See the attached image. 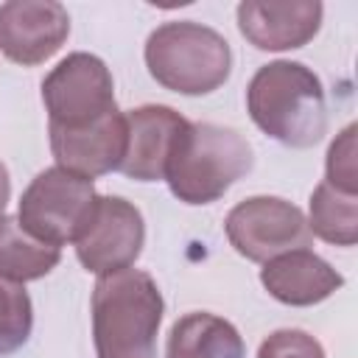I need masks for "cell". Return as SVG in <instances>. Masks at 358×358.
<instances>
[{"instance_id":"2","label":"cell","mask_w":358,"mask_h":358,"mask_svg":"<svg viewBox=\"0 0 358 358\" xmlns=\"http://www.w3.org/2000/svg\"><path fill=\"white\" fill-rule=\"evenodd\" d=\"M162 294L140 268L103 274L92 291V336L98 358H154Z\"/></svg>"},{"instance_id":"7","label":"cell","mask_w":358,"mask_h":358,"mask_svg":"<svg viewBox=\"0 0 358 358\" xmlns=\"http://www.w3.org/2000/svg\"><path fill=\"white\" fill-rule=\"evenodd\" d=\"M227 238L238 255L266 263L277 255L305 249L310 243L308 218L299 207L277 196H252L227 215Z\"/></svg>"},{"instance_id":"4","label":"cell","mask_w":358,"mask_h":358,"mask_svg":"<svg viewBox=\"0 0 358 358\" xmlns=\"http://www.w3.org/2000/svg\"><path fill=\"white\" fill-rule=\"evenodd\" d=\"M148 73L165 90L207 95L229 78V42L199 22H165L145 42Z\"/></svg>"},{"instance_id":"11","label":"cell","mask_w":358,"mask_h":358,"mask_svg":"<svg viewBox=\"0 0 358 358\" xmlns=\"http://www.w3.org/2000/svg\"><path fill=\"white\" fill-rule=\"evenodd\" d=\"M322 25V3L288 0L266 3L246 0L238 6L241 34L260 50H291L308 45Z\"/></svg>"},{"instance_id":"12","label":"cell","mask_w":358,"mask_h":358,"mask_svg":"<svg viewBox=\"0 0 358 358\" xmlns=\"http://www.w3.org/2000/svg\"><path fill=\"white\" fill-rule=\"evenodd\" d=\"M126 126L129 143L117 171L137 182L165 179V165L187 120L171 106H140L126 115Z\"/></svg>"},{"instance_id":"10","label":"cell","mask_w":358,"mask_h":358,"mask_svg":"<svg viewBox=\"0 0 358 358\" xmlns=\"http://www.w3.org/2000/svg\"><path fill=\"white\" fill-rule=\"evenodd\" d=\"M126 143H129V126L120 109H112L109 115L81 129L50 126V148L59 168L78 173L84 179L117 171L126 157Z\"/></svg>"},{"instance_id":"17","label":"cell","mask_w":358,"mask_h":358,"mask_svg":"<svg viewBox=\"0 0 358 358\" xmlns=\"http://www.w3.org/2000/svg\"><path fill=\"white\" fill-rule=\"evenodd\" d=\"M31 324H34V310L25 288L0 280V355H8L28 341Z\"/></svg>"},{"instance_id":"8","label":"cell","mask_w":358,"mask_h":358,"mask_svg":"<svg viewBox=\"0 0 358 358\" xmlns=\"http://www.w3.org/2000/svg\"><path fill=\"white\" fill-rule=\"evenodd\" d=\"M145 241V224L134 204L120 196H98L95 210L76 238L81 266L98 277L131 268Z\"/></svg>"},{"instance_id":"3","label":"cell","mask_w":358,"mask_h":358,"mask_svg":"<svg viewBox=\"0 0 358 358\" xmlns=\"http://www.w3.org/2000/svg\"><path fill=\"white\" fill-rule=\"evenodd\" d=\"M252 159V145L235 129L187 123L171 151L165 179L179 201L210 204L249 173Z\"/></svg>"},{"instance_id":"19","label":"cell","mask_w":358,"mask_h":358,"mask_svg":"<svg viewBox=\"0 0 358 358\" xmlns=\"http://www.w3.org/2000/svg\"><path fill=\"white\" fill-rule=\"evenodd\" d=\"M257 358H324V350L302 330H277L260 344Z\"/></svg>"},{"instance_id":"16","label":"cell","mask_w":358,"mask_h":358,"mask_svg":"<svg viewBox=\"0 0 358 358\" xmlns=\"http://www.w3.org/2000/svg\"><path fill=\"white\" fill-rule=\"evenodd\" d=\"M310 235L336 246H352L358 241V201L350 193H341L322 182L310 196Z\"/></svg>"},{"instance_id":"14","label":"cell","mask_w":358,"mask_h":358,"mask_svg":"<svg viewBox=\"0 0 358 358\" xmlns=\"http://www.w3.org/2000/svg\"><path fill=\"white\" fill-rule=\"evenodd\" d=\"M168 358H246V344L227 319L201 310L171 327Z\"/></svg>"},{"instance_id":"1","label":"cell","mask_w":358,"mask_h":358,"mask_svg":"<svg viewBox=\"0 0 358 358\" xmlns=\"http://www.w3.org/2000/svg\"><path fill=\"white\" fill-rule=\"evenodd\" d=\"M246 106L255 126L288 148H310L327 131L322 81L299 62L260 67L249 81Z\"/></svg>"},{"instance_id":"5","label":"cell","mask_w":358,"mask_h":358,"mask_svg":"<svg viewBox=\"0 0 358 358\" xmlns=\"http://www.w3.org/2000/svg\"><path fill=\"white\" fill-rule=\"evenodd\" d=\"M92 179L70 173L64 168L42 171L20 199V227L42 243L64 246L76 243L95 210Z\"/></svg>"},{"instance_id":"20","label":"cell","mask_w":358,"mask_h":358,"mask_svg":"<svg viewBox=\"0 0 358 358\" xmlns=\"http://www.w3.org/2000/svg\"><path fill=\"white\" fill-rule=\"evenodd\" d=\"M8 193H11L8 171H6V165L0 162V218H3V210H6V201H8Z\"/></svg>"},{"instance_id":"18","label":"cell","mask_w":358,"mask_h":358,"mask_svg":"<svg viewBox=\"0 0 358 358\" xmlns=\"http://www.w3.org/2000/svg\"><path fill=\"white\" fill-rule=\"evenodd\" d=\"M355 123H350L327 151V185L355 196L358 190V171H355Z\"/></svg>"},{"instance_id":"13","label":"cell","mask_w":358,"mask_h":358,"mask_svg":"<svg viewBox=\"0 0 358 358\" xmlns=\"http://www.w3.org/2000/svg\"><path fill=\"white\" fill-rule=\"evenodd\" d=\"M263 288L282 305H316L344 285V277L319 255L294 249L266 260L260 271Z\"/></svg>"},{"instance_id":"6","label":"cell","mask_w":358,"mask_h":358,"mask_svg":"<svg viewBox=\"0 0 358 358\" xmlns=\"http://www.w3.org/2000/svg\"><path fill=\"white\" fill-rule=\"evenodd\" d=\"M42 101L56 129H81L117 109L112 73L90 53H73L59 62L42 81Z\"/></svg>"},{"instance_id":"9","label":"cell","mask_w":358,"mask_h":358,"mask_svg":"<svg viewBox=\"0 0 358 358\" xmlns=\"http://www.w3.org/2000/svg\"><path fill=\"white\" fill-rule=\"evenodd\" d=\"M70 34V17L53 0H11L0 6V50L25 67L50 59Z\"/></svg>"},{"instance_id":"15","label":"cell","mask_w":358,"mask_h":358,"mask_svg":"<svg viewBox=\"0 0 358 358\" xmlns=\"http://www.w3.org/2000/svg\"><path fill=\"white\" fill-rule=\"evenodd\" d=\"M59 257H62L59 246L36 241L11 215L0 218V280L17 285L28 280H39L56 268Z\"/></svg>"}]
</instances>
